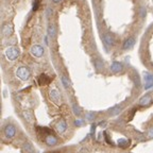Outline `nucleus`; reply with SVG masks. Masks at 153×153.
Masks as SVG:
<instances>
[{
	"label": "nucleus",
	"mask_w": 153,
	"mask_h": 153,
	"mask_svg": "<svg viewBox=\"0 0 153 153\" xmlns=\"http://www.w3.org/2000/svg\"><path fill=\"white\" fill-rule=\"evenodd\" d=\"M16 75L20 80L23 81H27L28 79L30 78V70L27 67H19L16 70Z\"/></svg>",
	"instance_id": "nucleus-2"
},
{
	"label": "nucleus",
	"mask_w": 153,
	"mask_h": 153,
	"mask_svg": "<svg viewBox=\"0 0 153 153\" xmlns=\"http://www.w3.org/2000/svg\"><path fill=\"white\" fill-rule=\"evenodd\" d=\"M86 119L87 120H90V121H93L94 119H95V113L93 112H88V113H86Z\"/></svg>",
	"instance_id": "nucleus-22"
},
{
	"label": "nucleus",
	"mask_w": 153,
	"mask_h": 153,
	"mask_svg": "<svg viewBox=\"0 0 153 153\" xmlns=\"http://www.w3.org/2000/svg\"><path fill=\"white\" fill-rule=\"evenodd\" d=\"M61 80H62V83H63V86L65 87V88H69L70 87V81L67 79V77H65V75H62V78H61Z\"/></svg>",
	"instance_id": "nucleus-17"
},
{
	"label": "nucleus",
	"mask_w": 153,
	"mask_h": 153,
	"mask_svg": "<svg viewBox=\"0 0 153 153\" xmlns=\"http://www.w3.org/2000/svg\"><path fill=\"white\" fill-rule=\"evenodd\" d=\"M23 117H25V119H26L27 121H29V122H31V121L33 120V113H32V111H30V110L23 111Z\"/></svg>",
	"instance_id": "nucleus-15"
},
{
	"label": "nucleus",
	"mask_w": 153,
	"mask_h": 153,
	"mask_svg": "<svg viewBox=\"0 0 153 153\" xmlns=\"http://www.w3.org/2000/svg\"><path fill=\"white\" fill-rule=\"evenodd\" d=\"M52 1L54 2V3H59V2H61L62 0H52Z\"/></svg>",
	"instance_id": "nucleus-28"
},
{
	"label": "nucleus",
	"mask_w": 153,
	"mask_h": 153,
	"mask_svg": "<svg viewBox=\"0 0 153 153\" xmlns=\"http://www.w3.org/2000/svg\"><path fill=\"white\" fill-rule=\"evenodd\" d=\"M52 13V10L51 9H48V11H47V14H48V16H50V14Z\"/></svg>",
	"instance_id": "nucleus-27"
},
{
	"label": "nucleus",
	"mask_w": 153,
	"mask_h": 153,
	"mask_svg": "<svg viewBox=\"0 0 153 153\" xmlns=\"http://www.w3.org/2000/svg\"><path fill=\"white\" fill-rule=\"evenodd\" d=\"M56 34V30H55V27L53 26V25H50L48 27V35L50 37H54Z\"/></svg>",
	"instance_id": "nucleus-16"
},
{
	"label": "nucleus",
	"mask_w": 153,
	"mask_h": 153,
	"mask_svg": "<svg viewBox=\"0 0 153 153\" xmlns=\"http://www.w3.org/2000/svg\"><path fill=\"white\" fill-rule=\"evenodd\" d=\"M31 53H32V55H34L35 57H41V56H43V54H44V48H43L41 46L35 45L31 48Z\"/></svg>",
	"instance_id": "nucleus-4"
},
{
	"label": "nucleus",
	"mask_w": 153,
	"mask_h": 153,
	"mask_svg": "<svg viewBox=\"0 0 153 153\" xmlns=\"http://www.w3.org/2000/svg\"><path fill=\"white\" fill-rule=\"evenodd\" d=\"M39 3H41V1L39 0H34V4H33V11H36L39 7Z\"/></svg>",
	"instance_id": "nucleus-23"
},
{
	"label": "nucleus",
	"mask_w": 153,
	"mask_h": 153,
	"mask_svg": "<svg viewBox=\"0 0 153 153\" xmlns=\"http://www.w3.org/2000/svg\"><path fill=\"white\" fill-rule=\"evenodd\" d=\"M45 142L48 146L52 147V146H55L56 144H57V138H56L54 135H48V136L45 138Z\"/></svg>",
	"instance_id": "nucleus-7"
},
{
	"label": "nucleus",
	"mask_w": 153,
	"mask_h": 153,
	"mask_svg": "<svg viewBox=\"0 0 153 153\" xmlns=\"http://www.w3.org/2000/svg\"><path fill=\"white\" fill-rule=\"evenodd\" d=\"M150 103H151V97H150L149 95H147V96H144V97L140 99V101H139V105H142V106L149 105Z\"/></svg>",
	"instance_id": "nucleus-14"
},
{
	"label": "nucleus",
	"mask_w": 153,
	"mask_h": 153,
	"mask_svg": "<svg viewBox=\"0 0 153 153\" xmlns=\"http://www.w3.org/2000/svg\"><path fill=\"white\" fill-rule=\"evenodd\" d=\"M50 98H51L54 102H59V101L61 100V95L56 90H50Z\"/></svg>",
	"instance_id": "nucleus-13"
},
{
	"label": "nucleus",
	"mask_w": 153,
	"mask_h": 153,
	"mask_svg": "<svg viewBox=\"0 0 153 153\" xmlns=\"http://www.w3.org/2000/svg\"><path fill=\"white\" fill-rule=\"evenodd\" d=\"M118 145L120 146V147H122V148H126V147H128L129 146V140H127V139H119L118 140Z\"/></svg>",
	"instance_id": "nucleus-19"
},
{
	"label": "nucleus",
	"mask_w": 153,
	"mask_h": 153,
	"mask_svg": "<svg viewBox=\"0 0 153 153\" xmlns=\"http://www.w3.org/2000/svg\"><path fill=\"white\" fill-rule=\"evenodd\" d=\"M96 65H97L96 67H97L98 69H100V68H102V63H100L99 61H96Z\"/></svg>",
	"instance_id": "nucleus-26"
},
{
	"label": "nucleus",
	"mask_w": 153,
	"mask_h": 153,
	"mask_svg": "<svg viewBox=\"0 0 153 153\" xmlns=\"http://www.w3.org/2000/svg\"><path fill=\"white\" fill-rule=\"evenodd\" d=\"M3 133H4V135H5V137L13 138L16 135V129H15V127H14L13 124H10V123H9V124H7V126L4 127Z\"/></svg>",
	"instance_id": "nucleus-3"
},
{
	"label": "nucleus",
	"mask_w": 153,
	"mask_h": 153,
	"mask_svg": "<svg viewBox=\"0 0 153 153\" xmlns=\"http://www.w3.org/2000/svg\"><path fill=\"white\" fill-rule=\"evenodd\" d=\"M23 149L26 150L27 152H29V153H33L34 152L33 146L31 145L30 142H26V144L23 145Z\"/></svg>",
	"instance_id": "nucleus-18"
},
{
	"label": "nucleus",
	"mask_w": 153,
	"mask_h": 153,
	"mask_svg": "<svg viewBox=\"0 0 153 153\" xmlns=\"http://www.w3.org/2000/svg\"><path fill=\"white\" fill-rule=\"evenodd\" d=\"M12 33H13V26L12 25L8 23V25H5L2 28V34H3L4 36H10Z\"/></svg>",
	"instance_id": "nucleus-10"
},
{
	"label": "nucleus",
	"mask_w": 153,
	"mask_h": 153,
	"mask_svg": "<svg viewBox=\"0 0 153 153\" xmlns=\"http://www.w3.org/2000/svg\"><path fill=\"white\" fill-rule=\"evenodd\" d=\"M4 54L10 61H15L19 55V50L16 47H9L5 49Z\"/></svg>",
	"instance_id": "nucleus-1"
},
{
	"label": "nucleus",
	"mask_w": 153,
	"mask_h": 153,
	"mask_svg": "<svg viewBox=\"0 0 153 153\" xmlns=\"http://www.w3.org/2000/svg\"><path fill=\"white\" fill-rule=\"evenodd\" d=\"M148 137H150V138H153V128H150L149 130H148Z\"/></svg>",
	"instance_id": "nucleus-24"
},
{
	"label": "nucleus",
	"mask_w": 153,
	"mask_h": 153,
	"mask_svg": "<svg viewBox=\"0 0 153 153\" xmlns=\"http://www.w3.org/2000/svg\"><path fill=\"white\" fill-rule=\"evenodd\" d=\"M75 126H82V124H83V120H75Z\"/></svg>",
	"instance_id": "nucleus-25"
},
{
	"label": "nucleus",
	"mask_w": 153,
	"mask_h": 153,
	"mask_svg": "<svg viewBox=\"0 0 153 153\" xmlns=\"http://www.w3.org/2000/svg\"><path fill=\"white\" fill-rule=\"evenodd\" d=\"M134 44H135L134 37H129V38H127V39L124 41V43H123V49H124V50H129V49L133 48Z\"/></svg>",
	"instance_id": "nucleus-6"
},
{
	"label": "nucleus",
	"mask_w": 153,
	"mask_h": 153,
	"mask_svg": "<svg viewBox=\"0 0 153 153\" xmlns=\"http://www.w3.org/2000/svg\"><path fill=\"white\" fill-rule=\"evenodd\" d=\"M103 39H104L105 44L108 46H113L115 45V39H114V37H113L111 34H104V36H103Z\"/></svg>",
	"instance_id": "nucleus-12"
},
{
	"label": "nucleus",
	"mask_w": 153,
	"mask_h": 153,
	"mask_svg": "<svg viewBox=\"0 0 153 153\" xmlns=\"http://www.w3.org/2000/svg\"><path fill=\"white\" fill-rule=\"evenodd\" d=\"M51 82V78H49L47 75H41V77L38 78V83L39 85H47Z\"/></svg>",
	"instance_id": "nucleus-8"
},
{
	"label": "nucleus",
	"mask_w": 153,
	"mask_h": 153,
	"mask_svg": "<svg viewBox=\"0 0 153 153\" xmlns=\"http://www.w3.org/2000/svg\"><path fill=\"white\" fill-rule=\"evenodd\" d=\"M67 129V123L65 122L64 120H61L59 122L56 123V130L59 131L60 133H64Z\"/></svg>",
	"instance_id": "nucleus-11"
},
{
	"label": "nucleus",
	"mask_w": 153,
	"mask_h": 153,
	"mask_svg": "<svg viewBox=\"0 0 153 153\" xmlns=\"http://www.w3.org/2000/svg\"><path fill=\"white\" fill-rule=\"evenodd\" d=\"M72 111H73V113H75V116L81 115V108H79L78 105H73V106H72Z\"/></svg>",
	"instance_id": "nucleus-21"
},
{
	"label": "nucleus",
	"mask_w": 153,
	"mask_h": 153,
	"mask_svg": "<svg viewBox=\"0 0 153 153\" xmlns=\"http://www.w3.org/2000/svg\"><path fill=\"white\" fill-rule=\"evenodd\" d=\"M120 111H121V108H120V106H115V108H113L111 111H110V113L112 114V115H117V114H119Z\"/></svg>",
	"instance_id": "nucleus-20"
},
{
	"label": "nucleus",
	"mask_w": 153,
	"mask_h": 153,
	"mask_svg": "<svg viewBox=\"0 0 153 153\" xmlns=\"http://www.w3.org/2000/svg\"><path fill=\"white\" fill-rule=\"evenodd\" d=\"M121 69H122V64L119 63V62H113L112 65H111V70L115 73L121 71Z\"/></svg>",
	"instance_id": "nucleus-9"
},
{
	"label": "nucleus",
	"mask_w": 153,
	"mask_h": 153,
	"mask_svg": "<svg viewBox=\"0 0 153 153\" xmlns=\"http://www.w3.org/2000/svg\"><path fill=\"white\" fill-rule=\"evenodd\" d=\"M145 88L149 90L153 86V75L150 73H146L145 75Z\"/></svg>",
	"instance_id": "nucleus-5"
}]
</instances>
